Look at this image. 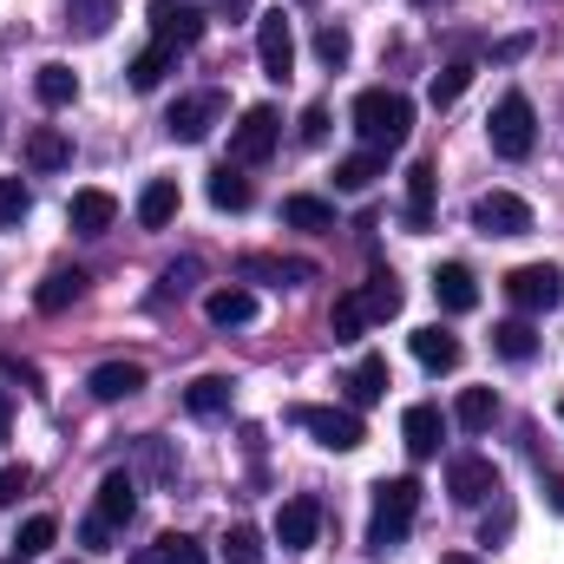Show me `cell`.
Returning <instances> with one entry per match:
<instances>
[{"mask_svg":"<svg viewBox=\"0 0 564 564\" xmlns=\"http://www.w3.org/2000/svg\"><path fill=\"white\" fill-rule=\"evenodd\" d=\"M355 132H361L368 151H401L408 132H414V99L394 93V86H368L355 99Z\"/></svg>","mask_w":564,"mask_h":564,"instance_id":"obj_1","label":"cell"},{"mask_svg":"<svg viewBox=\"0 0 564 564\" xmlns=\"http://www.w3.org/2000/svg\"><path fill=\"white\" fill-rule=\"evenodd\" d=\"M414 512H421V479H414V473H401V479H381V486H375V519H368V545H375V552L401 545V539L414 532Z\"/></svg>","mask_w":564,"mask_h":564,"instance_id":"obj_2","label":"cell"},{"mask_svg":"<svg viewBox=\"0 0 564 564\" xmlns=\"http://www.w3.org/2000/svg\"><path fill=\"white\" fill-rule=\"evenodd\" d=\"M486 139H492V151H499L506 164H525L532 144H539V112H532V99H525V93H506V99L492 106V119H486Z\"/></svg>","mask_w":564,"mask_h":564,"instance_id":"obj_3","label":"cell"},{"mask_svg":"<svg viewBox=\"0 0 564 564\" xmlns=\"http://www.w3.org/2000/svg\"><path fill=\"white\" fill-rule=\"evenodd\" d=\"M289 421L302 433H315V446H328V453H355L368 440V426H361L355 408H289Z\"/></svg>","mask_w":564,"mask_h":564,"instance_id":"obj_4","label":"cell"},{"mask_svg":"<svg viewBox=\"0 0 564 564\" xmlns=\"http://www.w3.org/2000/svg\"><path fill=\"white\" fill-rule=\"evenodd\" d=\"M282 139V119H276V106H250L237 126H230V164L243 171V164H263L270 151H276Z\"/></svg>","mask_w":564,"mask_h":564,"instance_id":"obj_5","label":"cell"},{"mask_svg":"<svg viewBox=\"0 0 564 564\" xmlns=\"http://www.w3.org/2000/svg\"><path fill=\"white\" fill-rule=\"evenodd\" d=\"M144 20H151V40H158V46H171V53L197 46V40H204V26H210L191 0H151V13H144Z\"/></svg>","mask_w":564,"mask_h":564,"instance_id":"obj_6","label":"cell"},{"mask_svg":"<svg viewBox=\"0 0 564 564\" xmlns=\"http://www.w3.org/2000/svg\"><path fill=\"white\" fill-rule=\"evenodd\" d=\"M446 492H453V506H486L499 492V466L486 453H453L446 459Z\"/></svg>","mask_w":564,"mask_h":564,"instance_id":"obj_7","label":"cell"},{"mask_svg":"<svg viewBox=\"0 0 564 564\" xmlns=\"http://www.w3.org/2000/svg\"><path fill=\"white\" fill-rule=\"evenodd\" d=\"M506 295H512L525 315H545V308H558L564 302V270L558 263H525V270L506 276Z\"/></svg>","mask_w":564,"mask_h":564,"instance_id":"obj_8","label":"cell"},{"mask_svg":"<svg viewBox=\"0 0 564 564\" xmlns=\"http://www.w3.org/2000/svg\"><path fill=\"white\" fill-rule=\"evenodd\" d=\"M217 119H224V93H184V99L164 112V132L177 144H204Z\"/></svg>","mask_w":564,"mask_h":564,"instance_id":"obj_9","label":"cell"},{"mask_svg":"<svg viewBox=\"0 0 564 564\" xmlns=\"http://www.w3.org/2000/svg\"><path fill=\"white\" fill-rule=\"evenodd\" d=\"M257 59H263V73H270L276 86L295 73V26H289V13H282V7L257 13Z\"/></svg>","mask_w":564,"mask_h":564,"instance_id":"obj_10","label":"cell"},{"mask_svg":"<svg viewBox=\"0 0 564 564\" xmlns=\"http://www.w3.org/2000/svg\"><path fill=\"white\" fill-rule=\"evenodd\" d=\"M473 224H479L486 237H525V230H532V204H525L519 191H486V197L473 204Z\"/></svg>","mask_w":564,"mask_h":564,"instance_id":"obj_11","label":"cell"},{"mask_svg":"<svg viewBox=\"0 0 564 564\" xmlns=\"http://www.w3.org/2000/svg\"><path fill=\"white\" fill-rule=\"evenodd\" d=\"M315 532H322V506H315L308 492L282 499V512H276V545H282V552H308V545H315Z\"/></svg>","mask_w":564,"mask_h":564,"instance_id":"obj_12","label":"cell"},{"mask_svg":"<svg viewBox=\"0 0 564 564\" xmlns=\"http://www.w3.org/2000/svg\"><path fill=\"white\" fill-rule=\"evenodd\" d=\"M93 519H106L112 532H126L139 519V479L132 473H106L99 479V499H93Z\"/></svg>","mask_w":564,"mask_h":564,"instance_id":"obj_13","label":"cell"},{"mask_svg":"<svg viewBox=\"0 0 564 564\" xmlns=\"http://www.w3.org/2000/svg\"><path fill=\"white\" fill-rule=\"evenodd\" d=\"M66 224H73L79 237H106V230L119 224V197H112V191H73Z\"/></svg>","mask_w":564,"mask_h":564,"instance_id":"obj_14","label":"cell"},{"mask_svg":"<svg viewBox=\"0 0 564 564\" xmlns=\"http://www.w3.org/2000/svg\"><path fill=\"white\" fill-rule=\"evenodd\" d=\"M86 388H93V401H106V408H112V401H132L144 388V368L139 361H99V368L86 375Z\"/></svg>","mask_w":564,"mask_h":564,"instance_id":"obj_15","label":"cell"},{"mask_svg":"<svg viewBox=\"0 0 564 564\" xmlns=\"http://www.w3.org/2000/svg\"><path fill=\"white\" fill-rule=\"evenodd\" d=\"M401 440H408V453H414V459H433V453H440V440H446V414H440V408H426V401H414V408L401 414Z\"/></svg>","mask_w":564,"mask_h":564,"instance_id":"obj_16","label":"cell"},{"mask_svg":"<svg viewBox=\"0 0 564 564\" xmlns=\"http://www.w3.org/2000/svg\"><path fill=\"white\" fill-rule=\"evenodd\" d=\"M204 315H210L217 328H243V322H257V289L224 282V289H210V295H204Z\"/></svg>","mask_w":564,"mask_h":564,"instance_id":"obj_17","label":"cell"},{"mask_svg":"<svg viewBox=\"0 0 564 564\" xmlns=\"http://www.w3.org/2000/svg\"><path fill=\"white\" fill-rule=\"evenodd\" d=\"M433 295H440L446 315H473V308H479V282H473L466 263H440V270H433Z\"/></svg>","mask_w":564,"mask_h":564,"instance_id":"obj_18","label":"cell"},{"mask_svg":"<svg viewBox=\"0 0 564 564\" xmlns=\"http://www.w3.org/2000/svg\"><path fill=\"white\" fill-rule=\"evenodd\" d=\"M341 388H348V408L361 414V408H375V401L394 388V375H388V361H381V355H361V361H355V375H348Z\"/></svg>","mask_w":564,"mask_h":564,"instance_id":"obj_19","label":"cell"},{"mask_svg":"<svg viewBox=\"0 0 564 564\" xmlns=\"http://www.w3.org/2000/svg\"><path fill=\"white\" fill-rule=\"evenodd\" d=\"M361 308H368V322H394L401 308H408V289L394 270H375V276L361 282Z\"/></svg>","mask_w":564,"mask_h":564,"instance_id":"obj_20","label":"cell"},{"mask_svg":"<svg viewBox=\"0 0 564 564\" xmlns=\"http://www.w3.org/2000/svg\"><path fill=\"white\" fill-rule=\"evenodd\" d=\"M414 361H421L426 375H453L459 368V335H446L440 322L433 328H414Z\"/></svg>","mask_w":564,"mask_h":564,"instance_id":"obj_21","label":"cell"},{"mask_svg":"<svg viewBox=\"0 0 564 564\" xmlns=\"http://www.w3.org/2000/svg\"><path fill=\"white\" fill-rule=\"evenodd\" d=\"M177 204H184L177 177H151V184L139 191V224H144V230H164V224L177 217Z\"/></svg>","mask_w":564,"mask_h":564,"instance_id":"obj_22","label":"cell"},{"mask_svg":"<svg viewBox=\"0 0 564 564\" xmlns=\"http://www.w3.org/2000/svg\"><path fill=\"white\" fill-rule=\"evenodd\" d=\"M433 197H440V171L421 158L408 171V230H433Z\"/></svg>","mask_w":564,"mask_h":564,"instance_id":"obj_23","label":"cell"},{"mask_svg":"<svg viewBox=\"0 0 564 564\" xmlns=\"http://www.w3.org/2000/svg\"><path fill=\"white\" fill-rule=\"evenodd\" d=\"M26 164H33V171H66V164H73V139H66L59 126H33V132H26Z\"/></svg>","mask_w":564,"mask_h":564,"instance_id":"obj_24","label":"cell"},{"mask_svg":"<svg viewBox=\"0 0 564 564\" xmlns=\"http://www.w3.org/2000/svg\"><path fill=\"white\" fill-rule=\"evenodd\" d=\"M381 171H388V151H355V158H341V164H335V191L361 197V191H368Z\"/></svg>","mask_w":564,"mask_h":564,"instance_id":"obj_25","label":"cell"},{"mask_svg":"<svg viewBox=\"0 0 564 564\" xmlns=\"http://www.w3.org/2000/svg\"><path fill=\"white\" fill-rule=\"evenodd\" d=\"M184 408H191L197 421H217V414H230V381H224V375H197V381L184 388Z\"/></svg>","mask_w":564,"mask_h":564,"instance_id":"obj_26","label":"cell"},{"mask_svg":"<svg viewBox=\"0 0 564 564\" xmlns=\"http://www.w3.org/2000/svg\"><path fill=\"white\" fill-rule=\"evenodd\" d=\"M112 20H119V0H66V26L86 40H106Z\"/></svg>","mask_w":564,"mask_h":564,"instance_id":"obj_27","label":"cell"},{"mask_svg":"<svg viewBox=\"0 0 564 564\" xmlns=\"http://www.w3.org/2000/svg\"><path fill=\"white\" fill-rule=\"evenodd\" d=\"M33 93H40V106H53V112H59V106H73V99H79V73L53 59V66H40V73H33Z\"/></svg>","mask_w":564,"mask_h":564,"instance_id":"obj_28","label":"cell"},{"mask_svg":"<svg viewBox=\"0 0 564 564\" xmlns=\"http://www.w3.org/2000/svg\"><path fill=\"white\" fill-rule=\"evenodd\" d=\"M282 224H289V230H335V204L295 191V197H282Z\"/></svg>","mask_w":564,"mask_h":564,"instance_id":"obj_29","label":"cell"},{"mask_svg":"<svg viewBox=\"0 0 564 564\" xmlns=\"http://www.w3.org/2000/svg\"><path fill=\"white\" fill-rule=\"evenodd\" d=\"M250 197H257V191H250V177H243L237 164H217V171H210V204H217V210H250Z\"/></svg>","mask_w":564,"mask_h":564,"instance_id":"obj_30","label":"cell"},{"mask_svg":"<svg viewBox=\"0 0 564 564\" xmlns=\"http://www.w3.org/2000/svg\"><path fill=\"white\" fill-rule=\"evenodd\" d=\"M171 66H177V53H171V46H158V40H151V46H144L139 59H132V66H126V73H132V93H158V86H164V73H171Z\"/></svg>","mask_w":564,"mask_h":564,"instance_id":"obj_31","label":"cell"},{"mask_svg":"<svg viewBox=\"0 0 564 564\" xmlns=\"http://www.w3.org/2000/svg\"><path fill=\"white\" fill-rule=\"evenodd\" d=\"M53 539H59V519H53V512H33V519L20 525V539H13V558H20V564L46 558V552H53Z\"/></svg>","mask_w":564,"mask_h":564,"instance_id":"obj_32","label":"cell"},{"mask_svg":"<svg viewBox=\"0 0 564 564\" xmlns=\"http://www.w3.org/2000/svg\"><path fill=\"white\" fill-rule=\"evenodd\" d=\"M79 295H86V276H79V270H53V276L40 282V295H33V302H40L46 315H59V308H73Z\"/></svg>","mask_w":564,"mask_h":564,"instance_id":"obj_33","label":"cell"},{"mask_svg":"<svg viewBox=\"0 0 564 564\" xmlns=\"http://www.w3.org/2000/svg\"><path fill=\"white\" fill-rule=\"evenodd\" d=\"M328 328H335V341H361V328H368V308H361V289H348V295H335V308H328Z\"/></svg>","mask_w":564,"mask_h":564,"instance_id":"obj_34","label":"cell"},{"mask_svg":"<svg viewBox=\"0 0 564 564\" xmlns=\"http://www.w3.org/2000/svg\"><path fill=\"white\" fill-rule=\"evenodd\" d=\"M132 564H204V545L197 539H184V532H164L151 552H139Z\"/></svg>","mask_w":564,"mask_h":564,"instance_id":"obj_35","label":"cell"},{"mask_svg":"<svg viewBox=\"0 0 564 564\" xmlns=\"http://www.w3.org/2000/svg\"><path fill=\"white\" fill-rule=\"evenodd\" d=\"M492 414H499L492 388H466V394H459V408H453V421L466 426V433H486V426H492Z\"/></svg>","mask_w":564,"mask_h":564,"instance_id":"obj_36","label":"cell"},{"mask_svg":"<svg viewBox=\"0 0 564 564\" xmlns=\"http://www.w3.org/2000/svg\"><path fill=\"white\" fill-rule=\"evenodd\" d=\"M492 348H499L506 361H532V355H539V335H532V322H499V328H492Z\"/></svg>","mask_w":564,"mask_h":564,"instance_id":"obj_37","label":"cell"},{"mask_svg":"<svg viewBox=\"0 0 564 564\" xmlns=\"http://www.w3.org/2000/svg\"><path fill=\"white\" fill-rule=\"evenodd\" d=\"M217 552H224V564H263V532L257 525H230Z\"/></svg>","mask_w":564,"mask_h":564,"instance_id":"obj_38","label":"cell"},{"mask_svg":"<svg viewBox=\"0 0 564 564\" xmlns=\"http://www.w3.org/2000/svg\"><path fill=\"white\" fill-rule=\"evenodd\" d=\"M348 53H355V40H348V26H341V20L315 26V59H322V66H348Z\"/></svg>","mask_w":564,"mask_h":564,"instance_id":"obj_39","label":"cell"},{"mask_svg":"<svg viewBox=\"0 0 564 564\" xmlns=\"http://www.w3.org/2000/svg\"><path fill=\"white\" fill-rule=\"evenodd\" d=\"M243 276H270L276 289H295V282H308L315 270H308V263H276V257H250Z\"/></svg>","mask_w":564,"mask_h":564,"instance_id":"obj_40","label":"cell"},{"mask_svg":"<svg viewBox=\"0 0 564 564\" xmlns=\"http://www.w3.org/2000/svg\"><path fill=\"white\" fill-rule=\"evenodd\" d=\"M466 86H473V66H466V59H453V66H440V73H433V93H426V99H433V106H453Z\"/></svg>","mask_w":564,"mask_h":564,"instance_id":"obj_41","label":"cell"},{"mask_svg":"<svg viewBox=\"0 0 564 564\" xmlns=\"http://www.w3.org/2000/svg\"><path fill=\"white\" fill-rule=\"evenodd\" d=\"M26 210H33V191H26L20 177H0V230H7V224H20Z\"/></svg>","mask_w":564,"mask_h":564,"instance_id":"obj_42","label":"cell"},{"mask_svg":"<svg viewBox=\"0 0 564 564\" xmlns=\"http://www.w3.org/2000/svg\"><path fill=\"white\" fill-rule=\"evenodd\" d=\"M295 132H302V144H322V139H328V106H308Z\"/></svg>","mask_w":564,"mask_h":564,"instance_id":"obj_43","label":"cell"},{"mask_svg":"<svg viewBox=\"0 0 564 564\" xmlns=\"http://www.w3.org/2000/svg\"><path fill=\"white\" fill-rule=\"evenodd\" d=\"M144 473H151V479H171V453H164V440H144Z\"/></svg>","mask_w":564,"mask_h":564,"instance_id":"obj_44","label":"cell"},{"mask_svg":"<svg viewBox=\"0 0 564 564\" xmlns=\"http://www.w3.org/2000/svg\"><path fill=\"white\" fill-rule=\"evenodd\" d=\"M26 479H33L26 466H0V506H7V499H20V492H26Z\"/></svg>","mask_w":564,"mask_h":564,"instance_id":"obj_45","label":"cell"},{"mask_svg":"<svg viewBox=\"0 0 564 564\" xmlns=\"http://www.w3.org/2000/svg\"><path fill=\"white\" fill-rule=\"evenodd\" d=\"M191 276H197V263H171V270H164V289H158V295H184V289H191Z\"/></svg>","mask_w":564,"mask_h":564,"instance_id":"obj_46","label":"cell"},{"mask_svg":"<svg viewBox=\"0 0 564 564\" xmlns=\"http://www.w3.org/2000/svg\"><path fill=\"white\" fill-rule=\"evenodd\" d=\"M79 539H86L93 552H106V545H112V525H106V519H86V525H79Z\"/></svg>","mask_w":564,"mask_h":564,"instance_id":"obj_47","label":"cell"},{"mask_svg":"<svg viewBox=\"0 0 564 564\" xmlns=\"http://www.w3.org/2000/svg\"><path fill=\"white\" fill-rule=\"evenodd\" d=\"M250 13V0H224V20H243Z\"/></svg>","mask_w":564,"mask_h":564,"instance_id":"obj_48","label":"cell"},{"mask_svg":"<svg viewBox=\"0 0 564 564\" xmlns=\"http://www.w3.org/2000/svg\"><path fill=\"white\" fill-rule=\"evenodd\" d=\"M545 492H552V512H564V479H552Z\"/></svg>","mask_w":564,"mask_h":564,"instance_id":"obj_49","label":"cell"},{"mask_svg":"<svg viewBox=\"0 0 564 564\" xmlns=\"http://www.w3.org/2000/svg\"><path fill=\"white\" fill-rule=\"evenodd\" d=\"M440 564H479L473 552H440Z\"/></svg>","mask_w":564,"mask_h":564,"instance_id":"obj_50","label":"cell"},{"mask_svg":"<svg viewBox=\"0 0 564 564\" xmlns=\"http://www.w3.org/2000/svg\"><path fill=\"white\" fill-rule=\"evenodd\" d=\"M558 421H564V401H558Z\"/></svg>","mask_w":564,"mask_h":564,"instance_id":"obj_51","label":"cell"},{"mask_svg":"<svg viewBox=\"0 0 564 564\" xmlns=\"http://www.w3.org/2000/svg\"><path fill=\"white\" fill-rule=\"evenodd\" d=\"M7 564H20V558H7Z\"/></svg>","mask_w":564,"mask_h":564,"instance_id":"obj_52","label":"cell"}]
</instances>
